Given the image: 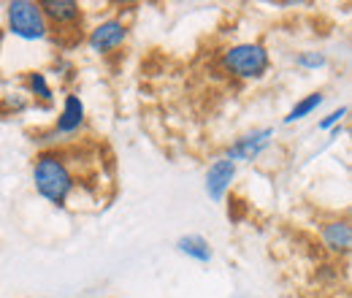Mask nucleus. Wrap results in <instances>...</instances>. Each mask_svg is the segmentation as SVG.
<instances>
[{
  "label": "nucleus",
  "mask_w": 352,
  "mask_h": 298,
  "mask_svg": "<svg viewBox=\"0 0 352 298\" xmlns=\"http://www.w3.org/2000/svg\"><path fill=\"white\" fill-rule=\"evenodd\" d=\"M85 125V103L76 92H68L65 100H63V111L57 117V125H54V136H71Z\"/></svg>",
  "instance_id": "nucleus-8"
},
{
  "label": "nucleus",
  "mask_w": 352,
  "mask_h": 298,
  "mask_svg": "<svg viewBox=\"0 0 352 298\" xmlns=\"http://www.w3.org/2000/svg\"><path fill=\"white\" fill-rule=\"evenodd\" d=\"M33 184L38 190V195L46 198L54 206H63L68 201V195L74 193V173L68 169V163L63 160V155L57 152H41L33 163Z\"/></svg>",
  "instance_id": "nucleus-1"
},
{
  "label": "nucleus",
  "mask_w": 352,
  "mask_h": 298,
  "mask_svg": "<svg viewBox=\"0 0 352 298\" xmlns=\"http://www.w3.org/2000/svg\"><path fill=\"white\" fill-rule=\"evenodd\" d=\"M222 65L236 79H263L265 74H268L271 57H268V49H265L263 43L244 41L230 46L222 54Z\"/></svg>",
  "instance_id": "nucleus-2"
},
{
  "label": "nucleus",
  "mask_w": 352,
  "mask_h": 298,
  "mask_svg": "<svg viewBox=\"0 0 352 298\" xmlns=\"http://www.w3.org/2000/svg\"><path fill=\"white\" fill-rule=\"evenodd\" d=\"M28 87H30V92L36 95V98H41V100H52L54 95H52V87L46 82V76L41 71H33V74H28Z\"/></svg>",
  "instance_id": "nucleus-12"
},
{
  "label": "nucleus",
  "mask_w": 352,
  "mask_h": 298,
  "mask_svg": "<svg viewBox=\"0 0 352 298\" xmlns=\"http://www.w3.org/2000/svg\"><path fill=\"white\" fill-rule=\"evenodd\" d=\"M176 250L182 253V255L192 257V260H198V263H209L212 260V244L204 239V236H198V233H190V236H182L179 242H176Z\"/></svg>",
  "instance_id": "nucleus-10"
},
{
  "label": "nucleus",
  "mask_w": 352,
  "mask_h": 298,
  "mask_svg": "<svg viewBox=\"0 0 352 298\" xmlns=\"http://www.w3.org/2000/svg\"><path fill=\"white\" fill-rule=\"evenodd\" d=\"M6 25L8 33L22 41H44L49 36V25L36 0H11L6 6Z\"/></svg>",
  "instance_id": "nucleus-3"
},
{
  "label": "nucleus",
  "mask_w": 352,
  "mask_h": 298,
  "mask_svg": "<svg viewBox=\"0 0 352 298\" xmlns=\"http://www.w3.org/2000/svg\"><path fill=\"white\" fill-rule=\"evenodd\" d=\"M271 138H274V128L250 130V133H244L241 138H236V141L228 147L225 158H228L230 163H247V160H258L265 149L271 147Z\"/></svg>",
  "instance_id": "nucleus-4"
},
{
  "label": "nucleus",
  "mask_w": 352,
  "mask_h": 298,
  "mask_svg": "<svg viewBox=\"0 0 352 298\" xmlns=\"http://www.w3.org/2000/svg\"><path fill=\"white\" fill-rule=\"evenodd\" d=\"M322 100H325V95H322V92H309L307 98H301V100L287 111L285 125H293V123L304 120V117H309V114H314V111L322 106Z\"/></svg>",
  "instance_id": "nucleus-11"
},
{
  "label": "nucleus",
  "mask_w": 352,
  "mask_h": 298,
  "mask_svg": "<svg viewBox=\"0 0 352 298\" xmlns=\"http://www.w3.org/2000/svg\"><path fill=\"white\" fill-rule=\"evenodd\" d=\"M125 39H128L125 22L122 19H106V22H100L89 30L87 43L95 54H109V52L120 49L125 43Z\"/></svg>",
  "instance_id": "nucleus-5"
},
{
  "label": "nucleus",
  "mask_w": 352,
  "mask_h": 298,
  "mask_svg": "<svg viewBox=\"0 0 352 298\" xmlns=\"http://www.w3.org/2000/svg\"><path fill=\"white\" fill-rule=\"evenodd\" d=\"M296 65L298 68H307V71H317V68H325L328 65V57L322 52H301L296 57Z\"/></svg>",
  "instance_id": "nucleus-13"
},
{
  "label": "nucleus",
  "mask_w": 352,
  "mask_h": 298,
  "mask_svg": "<svg viewBox=\"0 0 352 298\" xmlns=\"http://www.w3.org/2000/svg\"><path fill=\"white\" fill-rule=\"evenodd\" d=\"M41 14H44L46 25H76L82 19V6L76 0H41L38 3Z\"/></svg>",
  "instance_id": "nucleus-7"
},
{
  "label": "nucleus",
  "mask_w": 352,
  "mask_h": 298,
  "mask_svg": "<svg viewBox=\"0 0 352 298\" xmlns=\"http://www.w3.org/2000/svg\"><path fill=\"white\" fill-rule=\"evenodd\" d=\"M347 111H350L347 106H342V109H336V111H331V114H328L325 120H320V130H331V128H333V125H339V123H342V117H344Z\"/></svg>",
  "instance_id": "nucleus-14"
},
{
  "label": "nucleus",
  "mask_w": 352,
  "mask_h": 298,
  "mask_svg": "<svg viewBox=\"0 0 352 298\" xmlns=\"http://www.w3.org/2000/svg\"><path fill=\"white\" fill-rule=\"evenodd\" d=\"M322 244L333 255H347L352 247V228L347 220H333L322 225Z\"/></svg>",
  "instance_id": "nucleus-9"
},
{
  "label": "nucleus",
  "mask_w": 352,
  "mask_h": 298,
  "mask_svg": "<svg viewBox=\"0 0 352 298\" xmlns=\"http://www.w3.org/2000/svg\"><path fill=\"white\" fill-rule=\"evenodd\" d=\"M233 179H236V163H230L228 158L214 160V163L209 166V171H206V195H209L212 201H222L225 193L230 190Z\"/></svg>",
  "instance_id": "nucleus-6"
}]
</instances>
